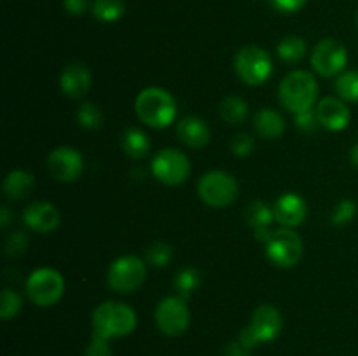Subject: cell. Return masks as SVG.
<instances>
[{"instance_id": "6da1fadb", "label": "cell", "mask_w": 358, "mask_h": 356, "mask_svg": "<svg viewBox=\"0 0 358 356\" xmlns=\"http://www.w3.org/2000/svg\"><path fill=\"white\" fill-rule=\"evenodd\" d=\"M91 323H93V334L100 335L107 341H114V339L133 334L136 323H138V318H136L135 309L128 304L107 300L94 307Z\"/></svg>"}, {"instance_id": "7a4b0ae2", "label": "cell", "mask_w": 358, "mask_h": 356, "mask_svg": "<svg viewBox=\"0 0 358 356\" xmlns=\"http://www.w3.org/2000/svg\"><path fill=\"white\" fill-rule=\"evenodd\" d=\"M136 117L154 129L168 128L177 117V101L163 87H145L135 100Z\"/></svg>"}, {"instance_id": "3957f363", "label": "cell", "mask_w": 358, "mask_h": 356, "mask_svg": "<svg viewBox=\"0 0 358 356\" xmlns=\"http://www.w3.org/2000/svg\"><path fill=\"white\" fill-rule=\"evenodd\" d=\"M278 100L292 114L311 110L318 100V82L313 73L306 70H294L283 77L278 87Z\"/></svg>"}, {"instance_id": "277c9868", "label": "cell", "mask_w": 358, "mask_h": 356, "mask_svg": "<svg viewBox=\"0 0 358 356\" xmlns=\"http://www.w3.org/2000/svg\"><path fill=\"white\" fill-rule=\"evenodd\" d=\"M283 320L282 313L271 304H262L252 313L250 321L247 327L241 330L240 341L247 348L255 349L261 344L273 342L280 334H282Z\"/></svg>"}, {"instance_id": "5b68a950", "label": "cell", "mask_w": 358, "mask_h": 356, "mask_svg": "<svg viewBox=\"0 0 358 356\" xmlns=\"http://www.w3.org/2000/svg\"><path fill=\"white\" fill-rule=\"evenodd\" d=\"M234 72L247 86H262L273 75V61L259 45H245L234 56Z\"/></svg>"}, {"instance_id": "8992f818", "label": "cell", "mask_w": 358, "mask_h": 356, "mask_svg": "<svg viewBox=\"0 0 358 356\" xmlns=\"http://www.w3.org/2000/svg\"><path fill=\"white\" fill-rule=\"evenodd\" d=\"M240 187L236 178L222 170H213L203 175L198 181V195L206 206L226 208L238 199Z\"/></svg>"}, {"instance_id": "52a82bcc", "label": "cell", "mask_w": 358, "mask_h": 356, "mask_svg": "<svg viewBox=\"0 0 358 356\" xmlns=\"http://www.w3.org/2000/svg\"><path fill=\"white\" fill-rule=\"evenodd\" d=\"M27 295L35 306L51 307L59 302L65 292V281L63 276L52 267H38L28 276L27 279Z\"/></svg>"}, {"instance_id": "ba28073f", "label": "cell", "mask_w": 358, "mask_h": 356, "mask_svg": "<svg viewBox=\"0 0 358 356\" xmlns=\"http://www.w3.org/2000/svg\"><path fill=\"white\" fill-rule=\"evenodd\" d=\"M154 321L166 337H180L191 325V313L185 300L178 295L164 297L154 311Z\"/></svg>"}, {"instance_id": "9c48e42d", "label": "cell", "mask_w": 358, "mask_h": 356, "mask_svg": "<svg viewBox=\"0 0 358 356\" xmlns=\"http://www.w3.org/2000/svg\"><path fill=\"white\" fill-rule=\"evenodd\" d=\"M147 267L135 255H122L115 258L107 271V283L114 292L133 293L143 285Z\"/></svg>"}, {"instance_id": "30bf717a", "label": "cell", "mask_w": 358, "mask_h": 356, "mask_svg": "<svg viewBox=\"0 0 358 356\" xmlns=\"http://www.w3.org/2000/svg\"><path fill=\"white\" fill-rule=\"evenodd\" d=\"M266 257L276 267H294L303 257V239L299 234L287 227L273 230L271 237L266 243Z\"/></svg>"}, {"instance_id": "8fae6325", "label": "cell", "mask_w": 358, "mask_h": 356, "mask_svg": "<svg viewBox=\"0 0 358 356\" xmlns=\"http://www.w3.org/2000/svg\"><path fill=\"white\" fill-rule=\"evenodd\" d=\"M152 175L168 187L184 184L191 175V163L187 156L177 149H163L154 156L150 164Z\"/></svg>"}, {"instance_id": "7c38bea8", "label": "cell", "mask_w": 358, "mask_h": 356, "mask_svg": "<svg viewBox=\"0 0 358 356\" xmlns=\"http://www.w3.org/2000/svg\"><path fill=\"white\" fill-rule=\"evenodd\" d=\"M348 65V51L336 38H324L311 52V66L320 77L341 75Z\"/></svg>"}, {"instance_id": "4fadbf2b", "label": "cell", "mask_w": 358, "mask_h": 356, "mask_svg": "<svg viewBox=\"0 0 358 356\" xmlns=\"http://www.w3.org/2000/svg\"><path fill=\"white\" fill-rule=\"evenodd\" d=\"M48 170L55 180L70 184L76 181L84 171V159L73 147H56L48 156Z\"/></svg>"}, {"instance_id": "5bb4252c", "label": "cell", "mask_w": 358, "mask_h": 356, "mask_svg": "<svg viewBox=\"0 0 358 356\" xmlns=\"http://www.w3.org/2000/svg\"><path fill=\"white\" fill-rule=\"evenodd\" d=\"M273 209H275L276 222H280V225L287 227V229L299 227L308 216L306 201L296 192H287V194L280 195Z\"/></svg>"}, {"instance_id": "9a60e30c", "label": "cell", "mask_w": 358, "mask_h": 356, "mask_svg": "<svg viewBox=\"0 0 358 356\" xmlns=\"http://www.w3.org/2000/svg\"><path fill=\"white\" fill-rule=\"evenodd\" d=\"M23 222L34 232L49 234L59 225V212L48 201L31 202L24 208Z\"/></svg>"}, {"instance_id": "2e32d148", "label": "cell", "mask_w": 358, "mask_h": 356, "mask_svg": "<svg viewBox=\"0 0 358 356\" xmlns=\"http://www.w3.org/2000/svg\"><path fill=\"white\" fill-rule=\"evenodd\" d=\"M93 77H91L90 68L80 61H72L63 68L62 75H59V87L62 93L66 98L72 100H79L84 94L90 91Z\"/></svg>"}, {"instance_id": "e0dca14e", "label": "cell", "mask_w": 358, "mask_h": 356, "mask_svg": "<svg viewBox=\"0 0 358 356\" xmlns=\"http://www.w3.org/2000/svg\"><path fill=\"white\" fill-rule=\"evenodd\" d=\"M315 110H317V117L320 126L329 129V131H343L350 124V119H352L350 108L346 107L341 98H322L317 103Z\"/></svg>"}, {"instance_id": "ac0fdd59", "label": "cell", "mask_w": 358, "mask_h": 356, "mask_svg": "<svg viewBox=\"0 0 358 356\" xmlns=\"http://www.w3.org/2000/svg\"><path fill=\"white\" fill-rule=\"evenodd\" d=\"M177 135L184 145L191 149H203L212 140V131L205 119L198 115H185L177 122Z\"/></svg>"}, {"instance_id": "d6986e66", "label": "cell", "mask_w": 358, "mask_h": 356, "mask_svg": "<svg viewBox=\"0 0 358 356\" xmlns=\"http://www.w3.org/2000/svg\"><path fill=\"white\" fill-rule=\"evenodd\" d=\"M245 220H247L248 225L254 229L255 239L261 241V243H268V239L271 237V223L275 220V209L264 201H252L247 206V212H245Z\"/></svg>"}, {"instance_id": "ffe728a7", "label": "cell", "mask_w": 358, "mask_h": 356, "mask_svg": "<svg viewBox=\"0 0 358 356\" xmlns=\"http://www.w3.org/2000/svg\"><path fill=\"white\" fill-rule=\"evenodd\" d=\"M3 194L13 201H21L28 198L35 188V178L27 170H13L3 178Z\"/></svg>"}, {"instance_id": "44dd1931", "label": "cell", "mask_w": 358, "mask_h": 356, "mask_svg": "<svg viewBox=\"0 0 358 356\" xmlns=\"http://www.w3.org/2000/svg\"><path fill=\"white\" fill-rule=\"evenodd\" d=\"M254 128L261 138L276 140L285 133V119L273 108H261L254 117Z\"/></svg>"}, {"instance_id": "7402d4cb", "label": "cell", "mask_w": 358, "mask_h": 356, "mask_svg": "<svg viewBox=\"0 0 358 356\" xmlns=\"http://www.w3.org/2000/svg\"><path fill=\"white\" fill-rule=\"evenodd\" d=\"M121 147L126 156L131 159H143L150 150V140L143 129L131 126L122 133Z\"/></svg>"}, {"instance_id": "603a6c76", "label": "cell", "mask_w": 358, "mask_h": 356, "mask_svg": "<svg viewBox=\"0 0 358 356\" xmlns=\"http://www.w3.org/2000/svg\"><path fill=\"white\" fill-rule=\"evenodd\" d=\"M219 114L227 124L231 126L241 124V122H245V119L248 117V105L241 96L229 94V96H226L222 101H220Z\"/></svg>"}, {"instance_id": "cb8c5ba5", "label": "cell", "mask_w": 358, "mask_h": 356, "mask_svg": "<svg viewBox=\"0 0 358 356\" xmlns=\"http://www.w3.org/2000/svg\"><path fill=\"white\" fill-rule=\"evenodd\" d=\"M306 49L308 47L304 38L297 37V35H287L276 45V54H278V58L283 63L296 65V63H299L306 56Z\"/></svg>"}, {"instance_id": "d4e9b609", "label": "cell", "mask_w": 358, "mask_h": 356, "mask_svg": "<svg viewBox=\"0 0 358 356\" xmlns=\"http://www.w3.org/2000/svg\"><path fill=\"white\" fill-rule=\"evenodd\" d=\"M91 10H93V16L101 23H114L121 20L124 14L126 2L124 0H94Z\"/></svg>"}, {"instance_id": "484cf974", "label": "cell", "mask_w": 358, "mask_h": 356, "mask_svg": "<svg viewBox=\"0 0 358 356\" xmlns=\"http://www.w3.org/2000/svg\"><path fill=\"white\" fill-rule=\"evenodd\" d=\"M199 281H201V276L196 267H184L177 272L175 276V290H177L178 297H182L184 300H187L192 293L198 290Z\"/></svg>"}, {"instance_id": "4316f807", "label": "cell", "mask_w": 358, "mask_h": 356, "mask_svg": "<svg viewBox=\"0 0 358 356\" xmlns=\"http://www.w3.org/2000/svg\"><path fill=\"white\" fill-rule=\"evenodd\" d=\"M336 93L343 101H350V103H358V72L357 70H350V72H343L341 75L336 79Z\"/></svg>"}, {"instance_id": "83f0119b", "label": "cell", "mask_w": 358, "mask_h": 356, "mask_svg": "<svg viewBox=\"0 0 358 356\" xmlns=\"http://www.w3.org/2000/svg\"><path fill=\"white\" fill-rule=\"evenodd\" d=\"M77 122L83 129L87 131H96L103 124V114H101L100 107L91 101H84L77 110Z\"/></svg>"}, {"instance_id": "f1b7e54d", "label": "cell", "mask_w": 358, "mask_h": 356, "mask_svg": "<svg viewBox=\"0 0 358 356\" xmlns=\"http://www.w3.org/2000/svg\"><path fill=\"white\" fill-rule=\"evenodd\" d=\"M21 306H23V299L20 297V293H16L10 288H6L2 295H0V318L3 321L13 320L21 311Z\"/></svg>"}, {"instance_id": "f546056e", "label": "cell", "mask_w": 358, "mask_h": 356, "mask_svg": "<svg viewBox=\"0 0 358 356\" xmlns=\"http://www.w3.org/2000/svg\"><path fill=\"white\" fill-rule=\"evenodd\" d=\"M145 257L147 262H149L150 265H154V267H164V265L170 264L171 258H173V248L168 243L159 241V243H154L147 248Z\"/></svg>"}, {"instance_id": "4dcf8cb0", "label": "cell", "mask_w": 358, "mask_h": 356, "mask_svg": "<svg viewBox=\"0 0 358 356\" xmlns=\"http://www.w3.org/2000/svg\"><path fill=\"white\" fill-rule=\"evenodd\" d=\"M355 215H357L355 201H352V199H343V201L338 202L334 212H332L331 223L338 227L348 225V223L355 218Z\"/></svg>"}, {"instance_id": "1f68e13d", "label": "cell", "mask_w": 358, "mask_h": 356, "mask_svg": "<svg viewBox=\"0 0 358 356\" xmlns=\"http://www.w3.org/2000/svg\"><path fill=\"white\" fill-rule=\"evenodd\" d=\"M30 239H28L27 234L23 230H14V232L7 234L6 241H3V251L9 257H20L27 251Z\"/></svg>"}, {"instance_id": "d6a6232c", "label": "cell", "mask_w": 358, "mask_h": 356, "mask_svg": "<svg viewBox=\"0 0 358 356\" xmlns=\"http://www.w3.org/2000/svg\"><path fill=\"white\" fill-rule=\"evenodd\" d=\"M254 138L248 133H238L231 140V152L236 157H248L254 152Z\"/></svg>"}, {"instance_id": "836d02e7", "label": "cell", "mask_w": 358, "mask_h": 356, "mask_svg": "<svg viewBox=\"0 0 358 356\" xmlns=\"http://www.w3.org/2000/svg\"><path fill=\"white\" fill-rule=\"evenodd\" d=\"M296 126L304 133H315L320 128V122H318L317 110L311 108V110H304L296 114Z\"/></svg>"}, {"instance_id": "e575fe53", "label": "cell", "mask_w": 358, "mask_h": 356, "mask_svg": "<svg viewBox=\"0 0 358 356\" xmlns=\"http://www.w3.org/2000/svg\"><path fill=\"white\" fill-rule=\"evenodd\" d=\"M84 356H114V353H112V348H110V341L93 334V337H91V342L86 348Z\"/></svg>"}, {"instance_id": "d590c367", "label": "cell", "mask_w": 358, "mask_h": 356, "mask_svg": "<svg viewBox=\"0 0 358 356\" xmlns=\"http://www.w3.org/2000/svg\"><path fill=\"white\" fill-rule=\"evenodd\" d=\"M306 2L308 0H271L273 7H275L276 10H280V13L285 14L297 13V10H301L306 6Z\"/></svg>"}, {"instance_id": "8d00e7d4", "label": "cell", "mask_w": 358, "mask_h": 356, "mask_svg": "<svg viewBox=\"0 0 358 356\" xmlns=\"http://www.w3.org/2000/svg\"><path fill=\"white\" fill-rule=\"evenodd\" d=\"M222 356H252V349L247 348L240 339H236L224 348Z\"/></svg>"}, {"instance_id": "74e56055", "label": "cell", "mask_w": 358, "mask_h": 356, "mask_svg": "<svg viewBox=\"0 0 358 356\" xmlns=\"http://www.w3.org/2000/svg\"><path fill=\"white\" fill-rule=\"evenodd\" d=\"M63 7L72 16H80V14H84L87 10L90 2L87 0H63Z\"/></svg>"}, {"instance_id": "f35d334b", "label": "cell", "mask_w": 358, "mask_h": 356, "mask_svg": "<svg viewBox=\"0 0 358 356\" xmlns=\"http://www.w3.org/2000/svg\"><path fill=\"white\" fill-rule=\"evenodd\" d=\"M10 215H13V213H10V208L7 205H3L2 208H0V227H2V229H7V225L10 223Z\"/></svg>"}, {"instance_id": "ab89813d", "label": "cell", "mask_w": 358, "mask_h": 356, "mask_svg": "<svg viewBox=\"0 0 358 356\" xmlns=\"http://www.w3.org/2000/svg\"><path fill=\"white\" fill-rule=\"evenodd\" d=\"M350 161H352V164L355 168H358V143L352 147V150H350Z\"/></svg>"}, {"instance_id": "60d3db41", "label": "cell", "mask_w": 358, "mask_h": 356, "mask_svg": "<svg viewBox=\"0 0 358 356\" xmlns=\"http://www.w3.org/2000/svg\"><path fill=\"white\" fill-rule=\"evenodd\" d=\"M357 24H358V14H357Z\"/></svg>"}]
</instances>
